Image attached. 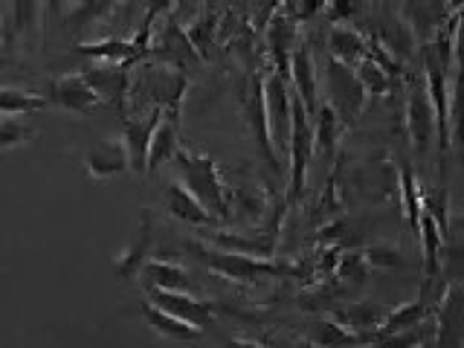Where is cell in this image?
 Returning <instances> with one entry per match:
<instances>
[{
    "mask_svg": "<svg viewBox=\"0 0 464 348\" xmlns=\"http://www.w3.org/2000/svg\"><path fill=\"white\" fill-rule=\"evenodd\" d=\"M174 169L180 174V186L192 195L203 209H207L212 218L218 221H227L229 218V195H227V186L218 174L215 160L207 154H198V151H188V149H178L171 157Z\"/></svg>",
    "mask_w": 464,
    "mask_h": 348,
    "instance_id": "6da1fadb",
    "label": "cell"
},
{
    "mask_svg": "<svg viewBox=\"0 0 464 348\" xmlns=\"http://www.w3.org/2000/svg\"><path fill=\"white\" fill-rule=\"evenodd\" d=\"M186 250L192 253L203 267H209L221 279L238 282V285H253L258 279H270V276H296L299 270L290 265H276L270 258H256V256H241V253H227L218 250L212 244L188 241Z\"/></svg>",
    "mask_w": 464,
    "mask_h": 348,
    "instance_id": "7a4b0ae2",
    "label": "cell"
},
{
    "mask_svg": "<svg viewBox=\"0 0 464 348\" xmlns=\"http://www.w3.org/2000/svg\"><path fill=\"white\" fill-rule=\"evenodd\" d=\"M287 157H290V183H287V207H296L304 195V180H308V166L314 157V128L311 116L302 108V102L294 96V122H290V140H287Z\"/></svg>",
    "mask_w": 464,
    "mask_h": 348,
    "instance_id": "3957f363",
    "label": "cell"
},
{
    "mask_svg": "<svg viewBox=\"0 0 464 348\" xmlns=\"http://www.w3.org/2000/svg\"><path fill=\"white\" fill-rule=\"evenodd\" d=\"M325 91H328L325 105L337 113L345 125L354 122L362 113V108H366L369 96L362 91L354 67H345L340 62H334V58H328V64H325Z\"/></svg>",
    "mask_w": 464,
    "mask_h": 348,
    "instance_id": "277c9868",
    "label": "cell"
},
{
    "mask_svg": "<svg viewBox=\"0 0 464 348\" xmlns=\"http://www.w3.org/2000/svg\"><path fill=\"white\" fill-rule=\"evenodd\" d=\"M420 58H424V70H427V99L435 113V134H439L441 151L450 149V87H447V67L453 62L432 47V44H424L420 50Z\"/></svg>",
    "mask_w": 464,
    "mask_h": 348,
    "instance_id": "5b68a950",
    "label": "cell"
},
{
    "mask_svg": "<svg viewBox=\"0 0 464 348\" xmlns=\"http://www.w3.org/2000/svg\"><path fill=\"white\" fill-rule=\"evenodd\" d=\"M265 111H267V130L273 151H287L290 140V122H294V99L287 93V82H282L276 72L265 79Z\"/></svg>",
    "mask_w": 464,
    "mask_h": 348,
    "instance_id": "8992f818",
    "label": "cell"
},
{
    "mask_svg": "<svg viewBox=\"0 0 464 348\" xmlns=\"http://www.w3.org/2000/svg\"><path fill=\"white\" fill-rule=\"evenodd\" d=\"M140 87L154 99V108L166 111V113H178L180 111V99L186 93V76L180 70L166 67V64H142L140 70Z\"/></svg>",
    "mask_w": 464,
    "mask_h": 348,
    "instance_id": "52a82bcc",
    "label": "cell"
},
{
    "mask_svg": "<svg viewBox=\"0 0 464 348\" xmlns=\"http://www.w3.org/2000/svg\"><path fill=\"white\" fill-rule=\"evenodd\" d=\"M149 302L157 304L160 311H166L171 316L183 319V323L195 325V328H207L215 323V302L198 299L192 294H174V290H157V287H145Z\"/></svg>",
    "mask_w": 464,
    "mask_h": 348,
    "instance_id": "ba28073f",
    "label": "cell"
},
{
    "mask_svg": "<svg viewBox=\"0 0 464 348\" xmlns=\"http://www.w3.org/2000/svg\"><path fill=\"white\" fill-rule=\"evenodd\" d=\"M149 55L160 58L166 67H174V70H188V67H198L203 64V58L195 53V47L188 44L186 38V29L178 24V21H169V26L163 29V35H160V41L154 44V47H149Z\"/></svg>",
    "mask_w": 464,
    "mask_h": 348,
    "instance_id": "9c48e42d",
    "label": "cell"
},
{
    "mask_svg": "<svg viewBox=\"0 0 464 348\" xmlns=\"http://www.w3.org/2000/svg\"><path fill=\"white\" fill-rule=\"evenodd\" d=\"M50 102L62 105L70 113H91L99 105V96L93 93V87L82 79V72H64L50 82Z\"/></svg>",
    "mask_w": 464,
    "mask_h": 348,
    "instance_id": "30bf717a",
    "label": "cell"
},
{
    "mask_svg": "<svg viewBox=\"0 0 464 348\" xmlns=\"http://www.w3.org/2000/svg\"><path fill=\"white\" fill-rule=\"evenodd\" d=\"M163 120V111L154 108L149 113V120H125L122 122V145L128 154V169L145 174V163H149V145L154 137L157 122Z\"/></svg>",
    "mask_w": 464,
    "mask_h": 348,
    "instance_id": "8fae6325",
    "label": "cell"
},
{
    "mask_svg": "<svg viewBox=\"0 0 464 348\" xmlns=\"http://www.w3.org/2000/svg\"><path fill=\"white\" fill-rule=\"evenodd\" d=\"M267 47L276 58V76L282 82L290 79V55L299 47V33H296V24L287 18L282 9H276V14L270 18V26H267Z\"/></svg>",
    "mask_w": 464,
    "mask_h": 348,
    "instance_id": "7c38bea8",
    "label": "cell"
},
{
    "mask_svg": "<svg viewBox=\"0 0 464 348\" xmlns=\"http://www.w3.org/2000/svg\"><path fill=\"white\" fill-rule=\"evenodd\" d=\"M406 130H410V140L418 154H424L435 140V113L427 91H418V87H412L410 99H406Z\"/></svg>",
    "mask_w": 464,
    "mask_h": 348,
    "instance_id": "4fadbf2b",
    "label": "cell"
},
{
    "mask_svg": "<svg viewBox=\"0 0 464 348\" xmlns=\"http://www.w3.org/2000/svg\"><path fill=\"white\" fill-rule=\"evenodd\" d=\"M84 169L91 178H116V174L128 171V154L122 140H99L84 151Z\"/></svg>",
    "mask_w": 464,
    "mask_h": 348,
    "instance_id": "5bb4252c",
    "label": "cell"
},
{
    "mask_svg": "<svg viewBox=\"0 0 464 348\" xmlns=\"http://www.w3.org/2000/svg\"><path fill=\"white\" fill-rule=\"evenodd\" d=\"M372 41L381 47L386 55H392L395 62H406V58L412 55V47H415V35L410 24H406V18H383L377 21L374 29H372Z\"/></svg>",
    "mask_w": 464,
    "mask_h": 348,
    "instance_id": "9a60e30c",
    "label": "cell"
},
{
    "mask_svg": "<svg viewBox=\"0 0 464 348\" xmlns=\"http://www.w3.org/2000/svg\"><path fill=\"white\" fill-rule=\"evenodd\" d=\"M140 279L145 287L157 290H174V294H195V282L188 279L186 267L174 265V261L163 258H149L140 270Z\"/></svg>",
    "mask_w": 464,
    "mask_h": 348,
    "instance_id": "2e32d148",
    "label": "cell"
},
{
    "mask_svg": "<svg viewBox=\"0 0 464 348\" xmlns=\"http://www.w3.org/2000/svg\"><path fill=\"white\" fill-rule=\"evenodd\" d=\"M151 238H154V232H151V212L145 209V212L140 215V229H137L134 241H130L128 250L113 261V273L120 276V279H125V282L137 279L140 270H142V265L149 261Z\"/></svg>",
    "mask_w": 464,
    "mask_h": 348,
    "instance_id": "e0dca14e",
    "label": "cell"
},
{
    "mask_svg": "<svg viewBox=\"0 0 464 348\" xmlns=\"http://www.w3.org/2000/svg\"><path fill=\"white\" fill-rule=\"evenodd\" d=\"M386 314H389V308H383V304L354 302V304H348V308H337V311L331 314V319H337V323L343 328H348L352 334H362V337H372L374 340V334H377V328H381Z\"/></svg>",
    "mask_w": 464,
    "mask_h": 348,
    "instance_id": "ac0fdd59",
    "label": "cell"
},
{
    "mask_svg": "<svg viewBox=\"0 0 464 348\" xmlns=\"http://www.w3.org/2000/svg\"><path fill=\"white\" fill-rule=\"evenodd\" d=\"M290 79L296 84V99L302 102V108L311 113H316V70H314V58L311 50L299 41V47L290 55Z\"/></svg>",
    "mask_w": 464,
    "mask_h": 348,
    "instance_id": "d6986e66",
    "label": "cell"
},
{
    "mask_svg": "<svg viewBox=\"0 0 464 348\" xmlns=\"http://www.w3.org/2000/svg\"><path fill=\"white\" fill-rule=\"evenodd\" d=\"M328 53L334 62L357 67L366 58V35H360L352 24H334L328 29Z\"/></svg>",
    "mask_w": 464,
    "mask_h": 348,
    "instance_id": "ffe728a7",
    "label": "cell"
},
{
    "mask_svg": "<svg viewBox=\"0 0 464 348\" xmlns=\"http://www.w3.org/2000/svg\"><path fill=\"white\" fill-rule=\"evenodd\" d=\"M140 314H142L145 323L151 325V331L160 334V337H166V340H174V343H198L203 337L200 328L188 325V323H183V319L171 316L166 311H160L157 304H151L149 299L140 304Z\"/></svg>",
    "mask_w": 464,
    "mask_h": 348,
    "instance_id": "44dd1931",
    "label": "cell"
},
{
    "mask_svg": "<svg viewBox=\"0 0 464 348\" xmlns=\"http://www.w3.org/2000/svg\"><path fill=\"white\" fill-rule=\"evenodd\" d=\"M246 113H250V128H253V140L258 145V151L265 154L267 163L276 169L279 166V157L273 151V142H270V130H267V111H265V79L253 82V91H250V102H246Z\"/></svg>",
    "mask_w": 464,
    "mask_h": 348,
    "instance_id": "7402d4cb",
    "label": "cell"
},
{
    "mask_svg": "<svg viewBox=\"0 0 464 348\" xmlns=\"http://www.w3.org/2000/svg\"><path fill=\"white\" fill-rule=\"evenodd\" d=\"M178 116L180 113H166L163 111V120L157 122L151 145H149V163H145V171L154 174L163 163H171L174 151L180 149V142H178Z\"/></svg>",
    "mask_w": 464,
    "mask_h": 348,
    "instance_id": "603a6c76",
    "label": "cell"
},
{
    "mask_svg": "<svg viewBox=\"0 0 464 348\" xmlns=\"http://www.w3.org/2000/svg\"><path fill=\"white\" fill-rule=\"evenodd\" d=\"M163 203H166V212L171 218H178V221L188 224V227H209L215 224V218L200 207V203L186 192L180 183H169L166 186V195H163Z\"/></svg>",
    "mask_w": 464,
    "mask_h": 348,
    "instance_id": "cb8c5ba5",
    "label": "cell"
},
{
    "mask_svg": "<svg viewBox=\"0 0 464 348\" xmlns=\"http://www.w3.org/2000/svg\"><path fill=\"white\" fill-rule=\"evenodd\" d=\"M209 244L218 246V250H227V253L270 258L276 250V232H258L253 238L238 236V232H215V236H209Z\"/></svg>",
    "mask_w": 464,
    "mask_h": 348,
    "instance_id": "d4e9b609",
    "label": "cell"
},
{
    "mask_svg": "<svg viewBox=\"0 0 464 348\" xmlns=\"http://www.w3.org/2000/svg\"><path fill=\"white\" fill-rule=\"evenodd\" d=\"M82 79L93 87V93L108 102H122V96L128 93V67H87L82 70Z\"/></svg>",
    "mask_w": 464,
    "mask_h": 348,
    "instance_id": "484cf974",
    "label": "cell"
},
{
    "mask_svg": "<svg viewBox=\"0 0 464 348\" xmlns=\"http://www.w3.org/2000/svg\"><path fill=\"white\" fill-rule=\"evenodd\" d=\"M430 314H432V304L427 299L406 302V304H401V308H392L383 316V323H381V328H377L374 340H383V337H392V334H403L415 325H424V319Z\"/></svg>",
    "mask_w": 464,
    "mask_h": 348,
    "instance_id": "4316f807",
    "label": "cell"
},
{
    "mask_svg": "<svg viewBox=\"0 0 464 348\" xmlns=\"http://www.w3.org/2000/svg\"><path fill=\"white\" fill-rule=\"evenodd\" d=\"M311 343L316 348H360V345H372V337H362V334H352L348 328H343L337 319H319V323L311 328Z\"/></svg>",
    "mask_w": 464,
    "mask_h": 348,
    "instance_id": "83f0119b",
    "label": "cell"
},
{
    "mask_svg": "<svg viewBox=\"0 0 464 348\" xmlns=\"http://www.w3.org/2000/svg\"><path fill=\"white\" fill-rule=\"evenodd\" d=\"M418 241L420 246H424V270H427V279L432 282L435 276H439L441 270V250H444V236L441 229L435 227V221L420 212V221H418Z\"/></svg>",
    "mask_w": 464,
    "mask_h": 348,
    "instance_id": "f1b7e54d",
    "label": "cell"
},
{
    "mask_svg": "<svg viewBox=\"0 0 464 348\" xmlns=\"http://www.w3.org/2000/svg\"><path fill=\"white\" fill-rule=\"evenodd\" d=\"M79 55H87V58H105V62H120V64H134L137 62V50L134 44L125 41V38H105V41H96V44H79V47H72Z\"/></svg>",
    "mask_w": 464,
    "mask_h": 348,
    "instance_id": "f546056e",
    "label": "cell"
},
{
    "mask_svg": "<svg viewBox=\"0 0 464 348\" xmlns=\"http://www.w3.org/2000/svg\"><path fill=\"white\" fill-rule=\"evenodd\" d=\"M311 128H314V151L331 154L337 140L343 137L345 122L328 105H319L316 108V125H311Z\"/></svg>",
    "mask_w": 464,
    "mask_h": 348,
    "instance_id": "4dcf8cb0",
    "label": "cell"
},
{
    "mask_svg": "<svg viewBox=\"0 0 464 348\" xmlns=\"http://www.w3.org/2000/svg\"><path fill=\"white\" fill-rule=\"evenodd\" d=\"M44 105H47V96H38L33 91H18V87H0V113L6 116L41 111Z\"/></svg>",
    "mask_w": 464,
    "mask_h": 348,
    "instance_id": "1f68e13d",
    "label": "cell"
},
{
    "mask_svg": "<svg viewBox=\"0 0 464 348\" xmlns=\"http://www.w3.org/2000/svg\"><path fill=\"white\" fill-rule=\"evenodd\" d=\"M398 188L403 195V215L406 221H410L415 238H418V221H420V188H418V180L412 169H401L398 171Z\"/></svg>",
    "mask_w": 464,
    "mask_h": 348,
    "instance_id": "d6a6232c",
    "label": "cell"
},
{
    "mask_svg": "<svg viewBox=\"0 0 464 348\" xmlns=\"http://www.w3.org/2000/svg\"><path fill=\"white\" fill-rule=\"evenodd\" d=\"M420 212H427L435 227L441 229V236L447 238V227H450V192L441 188H432V192L420 195Z\"/></svg>",
    "mask_w": 464,
    "mask_h": 348,
    "instance_id": "836d02e7",
    "label": "cell"
},
{
    "mask_svg": "<svg viewBox=\"0 0 464 348\" xmlns=\"http://www.w3.org/2000/svg\"><path fill=\"white\" fill-rule=\"evenodd\" d=\"M369 261H366V253L362 250H348L340 256L337 267H334V273H337L340 282H354V285H362L369 279Z\"/></svg>",
    "mask_w": 464,
    "mask_h": 348,
    "instance_id": "e575fe53",
    "label": "cell"
},
{
    "mask_svg": "<svg viewBox=\"0 0 464 348\" xmlns=\"http://www.w3.org/2000/svg\"><path fill=\"white\" fill-rule=\"evenodd\" d=\"M186 38L195 47V53L203 58V62H207V58H209V44L215 38V14L209 9H203L200 18L192 21V26L186 29Z\"/></svg>",
    "mask_w": 464,
    "mask_h": 348,
    "instance_id": "d590c367",
    "label": "cell"
},
{
    "mask_svg": "<svg viewBox=\"0 0 464 348\" xmlns=\"http://www.w3.org/2000/svg\"><path fill=\"white\" fill-rule=\"evenodd\" d=\"M354 72H357V79H360V84H362V91H366V96H369V93L383 96V93L389 91V87H392V79L372 62L369 55L362 58V62L354 67Z\"/></svg>",
    "mask_w": 464,
    "mask_h": 348,
    "instance_id": "8d00e7d4",
    "label": "cell"
},
{
    "mask_svg": "<svg viewBox=\"0 0 464 348\" xmlns=\"http://www.w3.org/2000/svg\"><path fill=\"white\" fill-rule=\"evenodd\" d=\"M362 253H366L369 267H403V256L398 246H392V244H372L369 250H362Z\"/></svg>",
    "mask_w": 464,
    "mask_h": 348,
    "instance_id": "74e56055",
    "label": "cell"
},
{
    "mask_svg": "<svg viewBox=\"0 0 464 348\" xmlns=\"http://www.w3.org/2000/svg\"><path fill=\"white\" fill-rule=\"evenodd\" d=\"M29 137H33V128H29V125H21L14 120L0 122V151L18 149V145H24Z\"/></svg>",
    "mask_w": 464,
    "mask_h": 348,
    "instance_id": "f35d334b",
    "label": "cell"
},
{
    "mask_svg": "<svg viewBox=\"0 0 464 348\" xmlns=\"http://www.w3.org/2000/svg\"><path fill=\"white\" fill-rule=\"evenodd\" d=\"M221 348H265V345L256 340H246V337H227L221 343Z\"/></svg>",
    "mask_w": 464,
    "mask_h": 348,
    "instance_id": "ab89813d",
    "label": "cell"
},
{
    "mask_svg": "<svg viewBox=\"0 0 464 348\" xmlns=\"http://www.w3.org/2000/svg\"><path fill=\"white\" fill-rule=\"evenodd\" d=\"M418 348H432V345H427V343H420V345H418Z\"/></svg>",
    "mask_w": 464,
    "mask_h": 348,
    "instance_id": "60d3db41",
    "label": "cell"
},
{
    "mask_svg": "<svg viewBox=\"0 0 464 348\" xmlns=\"http://www.w3.org/2000/svg\"><path fill=\"white\" fill-rule=\"evenodd\" d=\"M360 348H362V345H360ZM374 348H381V345H377V343H374Z\"/></svg>",
    "mask_w": 464,
    "mask_h": 348,
    "instance_id": "b9f144b4",
    "label": "cell"
}]
</instances>
